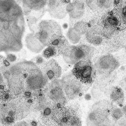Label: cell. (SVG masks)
Listing matches in <instances>:
<instances>
[{
    "label": "cell",
    "instance_id": "obj_1",
    "mask_svg": "<svg viewBox=\"0 0 126 126\" xmlns=\"http://www.w3.org/2000/svg\"><path fill=\"white\" fill-rule=\"evenodd\" d=\"M11 73L21 76L26 88L32 89H42L48 83L40 68L32 61L23 60L12 64L10 67Z\"/></svg>",
    "mask_w": 126,
    "mask_h": 126
},
{
    "label": "cell",
    "instance_id": "obj_2",
    "mask_svg": "<svg viewBox=\"0 0 126 126\" xmlns=\"http://www.w3.org/2000/svg\"><path fill=\"white\" fill-rule=\"evenodd\" d=\"M31 112L20 96H16L7 102L0 103V126H13L16 122L25 119Z\"/></svg>",
    "mask_w": 126,
    "mask_h": 126
},
{
    "label": "cell",
    "instance_id": "obj_3",
    "mask_svg": "<svg viewBox=\"0 0 126 126\" xmlns=\"http://www.w3.org/2000/svg\"><path fill=\"white\" fill-rule=\"evenodd\" d=\"M54 118L57 126H81L82 111L79 104L73 100L59 107L54 106Z\"/></svg>",
    "mask_w": 126,
    "mask_h": 126
},
{
    "label": "cell",
    "instance_id": "obj_4",
    "mask_svg": "<svg viewBox=\"0 0 126 126\" xmlns=\"http://www.w3.org/2000/svg\"><path fill=\"white\" fill-rule=\"evenodd\" d=\"M113 102L106 99L99 100L94 103L88 112L87 126H109L114 122L111 117Z\"/></svg>",
    "mask_w": 126,
    "mask_h": 126
},
{
    "label": "cell",
    "instance_id": "obj_5",
    "mask_svg": "<svg viewBox=\"0 0 126 126\" xmlns=\"http://www.w3.org/2000/svg\"><path fill=\"white\" fill-rule=\"evenodd\" d=\"M34 33L42 43L47 47L54 39L63 35V31L60 24L55 20H43L38 23Z\"/></svg>",
    "mask_w": 126,
    "mask_h": 126
},
{
    "label": "cell",
    "instance_id": "obj_6",
    "mask_svg": "<svg viewBox=\"0 0 126 126\" xmlns=\"http://www.w3.org/2000/svg\"><path fill=\"white\" fill-rule=\"evenodd\" d=\"M95 52V49L94 47L81 44L78 45H70L63 51L61 55L66 63L72 65L81 60H92Z\"/></svg>",
    "mask_w": 126,
    "mask_h": 126
},
{
    "label": "cell",
    "instance_id": "obj_7",
    "mask_svg": "<svg viewBox=\"0 0 126 126\" xmlns=\"http://www.w3.org/2000/svg\"><path fill=\"white\" fill-rule=\"evenodd\" d=\"M63 89L68 100H73L83 96L92 85L83 83L71 71L63 74L61 78Z\"/></svg>",
    "mask_w": 126,
    "mask_h": 126
},
{
    "label": "cell",
    "instance_id": "obj_8",
    "mask_svg": "<svg viewBox=\"0 0 126 126\" xmlns=\"http://www.w3.org/2000/svg\"><path fill=\"white\" fill-rule=\"evenodd\" d=\"M93 63L96 73L95 81H97L103 80L115 73L119 65L118 60L110 54L100 55Z\"/></svg>",
    "mask_w": 126,
    "mask_h": 126
},
{
    "label": "cell",
    "instance_id": "obj_9",
    "mask_svg": "<svg viewBox=\"0 0 126 126\" xmlns=\"http://www.w3.org/2000/svg\"><path fill=\"white\" fill-rule=\"evenodd\" d=\"M42 90L48 101L56 107L63 105L69 101L64 94L60 78L49 82Z\"/></svg>",
    "mask_w": 126,
    "mask_h": 126
},
{
    "label": "cell",
    "instance_id": "obj_10",
    "mask_svg": "<svg viewBox=\"0 0 126 126\" xmlns=\"http://www.w3.org/2000/svg\"><path fill=\"white\" fill-rule=\"evenodd\" d=\"M72 74L84 84L92 85L96 78L95 70L92 60H81L74 64Z\"/></svg>",
    "mask_w": 126,
    "mask_h": 126
},
{
    "label": "cell",
    "instance_id": "obj_11",
    "mask_svg": "<svg viewBox=\"0 0 126 126\" xmlns=\"http://www.w3.org/2000/svg\"><path fill=\"white\" fill-rule=\"evenodd\" d=\"M25 30L24 15L9 20H0V31L6 32L22 40Z\"/></svg>",
    "mask_w": 126,
    "mask_h": 126
},
{
    "label": "cell",
    "instance_id": "obj_12",
    "mask_svg": "<svg viewBox=\"0 0 126 126\" xmlns=\"http://www.w3.org/2000/svg\"><path fill=\"white\" fill-rule=\"evenodd\" d=\"M39 67L48 82L60 79L62 76L63 73L62 67L55 58L47 60Z\"/></svg>",
    "mask_w": 126,
    "mask_h": 126
},
{
    "label": "cell",
    "instance_id": "obj_13",
    "mask_svg": "<svg viewBox=\"0 0 126 126\" xmlns=\"http://www.w3.org/2000/svg\"><path fill=\"white\" fill-rule=\"evenodd\" d=\"M7 82L9 90L15 97L20 95L26 88L24 79L18 74L11 73Z\"/></svg>",
    "mask_w": 126,
    "mask_h": 126
},
{
    "label": "cell",
    "instance_id": "obj_14",
    "mask_svg": "<svg viewBox=\"0 0 126 126\" xmlns=\"http://www.w3.org/2000/svg\"><path fill=\"white\" fill-rule=\"evenodd\" d=\"M85 34L86 40L95 46L101 45L105 38L96 23L91 26Z\"/></svg>",
    "mask_w": 126,
    "mask_h": 126
},
{
    "label": "cell",
    "instance_id": "obj_15",
    "mask_svg": "<svg viewBox=\"0 0 126 126\" xmlns=\"http://www.w3.org/2000/svg\"><path fill=\"white\" fill-rule=\"evenodd\" d=\"M54 106L49 102L47 105L38 112L43 126H57L54 118Z\"/></svg>",
    "mask_w": 126,
    "mask_h": 126
},
{
    "label": "cell",
    "instance_id": "obj_16",
    "mask_svg": "<svg viewBox=\"0 0 126 126\" xmlns=\"http://www.w3.org/2000/svg\"><path fill=\"white\" fill-rule=\"evenodd\" d=\"M25 44L30 51L35 53H40L46 47L36 36L34 32L27 34L25 37Z\"/></svg>",
    "mask_w": 126,
    "mask_h": 126
},
{
    "label": "cell",
    "instance_id": "obj_17",
    "mask_svg": "<svg viewBox=\"0 0 126 126\" xmlns=\"http://www.w3.org/2000/svg\"><path fill=\"white\" fill-rule=\"evenodd\" d=\"M85 4L94 12H100L109 8L112 4L111 0H84Z\"/></svg>",
    "mask_w": 126,
    "mask_h": 126
},
{
    "label": "cell",
    "instance_id": "obj_18",
    "mask_svg": "<svg viewBox=\"0 0 126 126\" xmlns=\"http://www.w3.org/2000/svg\"><path fill=\"white\" fill-rule=\"evenodd\" d=\"M108 97L112 102L117 104L122 103L123 98V94L122 90L118 87L109 88L108 93Z\"/></svg>",
    "mask_w": 126,
    "mask_h": 126
},
{
    "label": "cell",
    "instance_id": "obj_19",
    "mask_svg": "<svg viewBox=\"0 0 126 126\" xmlns=\"http://www.w3.org/2000/svg\"><path fill=\"white\" fill-rule=\"evenodd\" d=\"M49 45L55 47L61 55L63 51L69 46L70 44L67 38L63 34L54 39Z\"/></svg>",
    "mask_w": 126,
    "mask_h": 126
},
{
    "label": "cell",
    "instance_id": "obj_20",
    "mask_svg": "<svg viewBox=\"0 0 126 126\" xmlns=\"http://www.w3.org/2000/svg\"><path fill=\"white\" fill-rule=\"evenodd\" d=\"M47 0H22V4H24L32 10H38L46 6Z\"/></svg>",
    "mask_w": 126,
    "mask_h": 126
},
{
    "label": "cell",
    "instance_id": "obj_21",
    "mask_svg": "<svg viewBox=\"0 0 126 126\" xmlns=\"http://www.w3.org/2000/svg\"><path fill=\"white\" fill-rule=\"evenodd\" d=\"M66 37L69 42L72 44H76L79 42L82 34L73 27H70L66 33Z\"/></svg>",
    "mask_w": 126,
    "mask_h": 126
},
{
    "label": "cell",
    "instance_id": "obj_22",
    "mask_svg": "<svg viewBox=\"0 0 126 126\" xmlns=\"http://www.w3.org/2000/svg\"><path fill=\"white\" fill-rule=\"evenodd\" d=\"M47 11L49 13L51 17L57 19H62L64 18L67 13L65 10V6L63 5L53 9L47 10Z\"/></svg>",
    "mask_w": 126,
    "mask_h": 126
},
{
    "label": "cell",
    "instance_id": "obj_23",
    "mask_svg": "<svg viewBox=\"0 0 126 126\" xmlns=\"http://www.w3.org/2000/svg\"><path fill=\"white\" fill-rule=\"evenodd\" d=\"M24 120L28 123L29 126H43L40 119L38 112H31Z\"/></svg>",
    "mask_w": 126,
    "mask_h": 126
},
{
    "label": "cell",
    "instance_id": "obj_24",
    "mask_svg": "<svg viewBox=\"0 0 126 126\" xmlns=\"http://www.w3.org/2000/svg\"><path fill=\"white\" fill-rule=\"evenodd\" d=\"M41 54L46 60L54 58L61 55L59 51L55 47L51 45L48 46L44 49Z\"/></svg>",
    "mask_w": 126,
    "mask_h": 126
},
{
    "label": "cell",
    "instance_id": "obj_25",
    "mask_svg": "<svg viewBox=\"0 0 126 126\" xmlns=\"http://www.w3.org/2000/svg\"><path fill=\"white\" fill-rule=\"evenodd\" d=\"M16 2L15 0H0V13L9 11Z\"/></svg>",
    "mask_w": 126,
    "mask_h": 126
},
{
    "label": "cell",
    "instance_id": "obj_26",
    "mask_svg": "<svg viewBox=\"0 0 126 126\" xmlns=\"http://www.w3.org/2000/svg\"><path fill=\"white\" fill-rule=\"evenodd\" d=\"M15 96L12 94L9 88L0 90V103H5L9 101Z\"/></svg>",
    "mask_w": 126,
    "mask_h": 126
},
{
    "label": "cell",
    "instance_id": "obj_27",
    "mask_svg": "<svg viewBox=\"0 0 126 126\" xmlns=\"http://www.w3.org/2000/svg\"><path fill=\"white\" fill-rule=\"evenodd\" d=\"M73 27L82 35L85 34L89 29L88 23L83 21H79L76 22Z\"/></svg>",
    "mask_w": 126,
    "mask_h": 126
},
{
    "label": "cell",
    "instance_id": "obj_28",
    "mask_svg": "<svg viewBox=\"0 0 126 126\" xmlns=\"http://www.w3.org/2000/svg\"><path fill=\"white\" fill-rule=\"evenodd\" d=\"M117 18L123 24L126 25V4L120 6L117 12Z\"/></svg>",
    "mask_w": 126,
    "mask_h": 126
},
{
    "label": "cell",
    "instance_id": "obj_29",
    "mask_svg": "<svg viewBox=\"0 0 126 126\" xmlns=\"http://www.w3.org/2000/svg\"><path fill=\"white\" fill-rule=\"evenodd\" d=\"M123 112L122 110L118 108H115L114 106L111 111V117L113 121L116 123L118 120L123 117Z\"/></svg>",
    "mask_w": 126,
    "mask_h": 126
},
{
    "label": "cell",
    "instance_id": "obj_30",
    "mask_svg": "<svg viewBox=\"0 0 126 126\" xmlns=\"http://www.w3.org/2000/svg\"><path fill=\"white\" fill-rule=\"evenodd\" d=\"M54 58L57 60V61L58 62V63L61 66L63 72L67 71L69 69V68H70V67L72 66V65L66 63L64 61L61 55L58 56Z\"/></svg>",
    "mask_w": 126,
    "mask_h": 126
},
{
    "label": "cell",
    "instance_id": "obj_31",
    "mask_svg": "<svg viewBox=\"0 0 126 126\" xmlns=\"http://www.w3.org/2000/svg\"><path fill=\"white\" fill-rule=\"evenodd\" d=\"M69 16L71 20H79L83 17L84 14V10H80L75 9L74 10L68 13Z\"/></svg>",
    "mask_w": 126,
    "mask_h": 126
},
{
    "label": "cell",
    "instance_id": "obj_32",
    "mask_svg": "<svg viewBox=\"0 0 126 126\" xmlns=\"http://www.w3.org/2000/svg\"><path fill=\"white\" fill-rule=\"evenodd\" d=\"M47 60H46L44 57L42 56V54L38 55L33 58L31 61L33 62L37 66L40 67L41 65H42Z\"/></svg>",
    "mask_w": 126,
    "mask_h": 126
},
{
    "label": "cell",
    "instance_id": "obj_33",
    "mask_svg": "<svg viewBox=\"0 0 126 126\" xmlns=\"http://www.w3.org/2000/svg\"><path fill=\"white\" fill-rule=\"evenodd\" d=\"M61 5L62 4H61L59 0H47L46 8L47 10L53 9Z\"/></svg>",
    "mask_w": 126,
    "mask_h": 126
},
{
    "label": "cell",
    "instance_id": "obj_34",
    "mask_svg": "<svg viewBox=\"0 0 126 126\" xmlns=\"http://www.w3.org/2000/svg\"><path fill=\"white\" fill-rule=\"evenodd\" d=\"M72 2L74 4L76 9L84 10L85 8V2L84 0H74Z\"/></svg>",
    "mask_w": 126,
    "mask_h": 126
},
{
    "label": "cell",
    "instance_id": "obj_35",
    "mask_svg": "<svg viewBox=\"0 0 126 126\" xmlns=\"http://www.w3.org/2000/svg\"><path fill=\"white\" fill-rule=\"evenodd\" d=\"M0 67L10 68L13 64L6 59V57H4L2 55H0Z\"/></svg>",
    "mask_w": 126,
    "mask_h": 126
},
{
    "label": "cell",
    "instance_id": "obj_36",
    "mask_svg": "<svg viewBox=\"0 0 126 126\" xmlns=\"http://www.w3.org/2000/svg\"><path fill=\"white\" fill-rule=\"evenodd\" d=\"M6 59L12 64H14L15 63H16V62L17 61V56H16V54H13V53H11L10 52L6 54Z\"/></svg>",
    "mask_w": 126,
    "mask_h": 126
},
{
    "label": "cell",
    "instance_id": "obj_37",
    "mask_svg": "<svg viewBox=\"0 0 126 126\" xmlns=\"http://www.w3.org/2000/svg\"><path fill=\"white\" fill-rule=\"evenodd\" d=\"M65 10L68 14L75 9L74 4L72 2H71L67 4L65 6Z\"/></svg>",
    "mask_w": 126,
    "mask_h": 126
},
{
    "label": "cell",
    "instance_id": "obj_38",
    "mask_svg": "<svg viewBox=\"0 0 126 126\" xmlns=\"http://www.w3.org/2000/svg\"><path fill=\"white\" fill-rule=\"evenodd\" d=\"M22 5L24 15L25 16H27V15H29L31 13V12L32 11V10L31 8H30L29 7H28L27 6H26L24 4H22Z\"/></svg>",
    "mask_w": 126,
    "mask_h": 126
},
{
    "label": "cell",
    "instance_id": "obj_39",
    "mask_svg": "<svg viewBox=\"0 0 126 126\" xmlns=\"http://www.w3.org/2000/svg\"><path fill=\"white\" fill-rule=\"evenodd\" d=\"M13 126H29L28 123L25 121L24 120V119L23 120H20L19 121H18V122H16Z\"/></svg>",
    "mask_w": 126,
    "mask_h": 126
},
{
    "label": "cell",
    "instance_id": "obj_40",
    "mask_svg": "<svg viewBox=\"0 0 126 126\" xmlns=\"http://www.w3.org/2000/svg\"><path fill=\"white\" fill-rule=\"evenodd\" d=\"M61 4L65 6L67 4L71 2V0H59Z\"/></svg>",
    "mask_w": 126,
    "mask_h": 126
},
{
    "label": "cell",
    "instance_id": "obj_41",
    "mask_svg": "<svg viewBox=\"0 0 126 126\" xmlns=\"http://www.w3.org/2000/svg\"><path fill=\"white\" fill-rule=\"evenodd\" d=\"M84 98L86 100H90L92 99V94H86L84 95Z\"/></svg>",
    "mask_w": 126,
    "mask_h": 126
},
{
    "label": "cell",
    "instance_id": "obj_42",
    "mask_svg": "<svg viewBox=\"0 0 126 126\" xmlns=\"http://www.w3.org/2000/svg\"><path fill=\"white\" fill-rule=\"evenodd\" d=\"M68 24L66 23H64L62 25V27L63 29L65 30V29H67L68 28Z\"/></svg>",
    "mask_w": 126,
    "mask_h": 126
}]
</instances>
